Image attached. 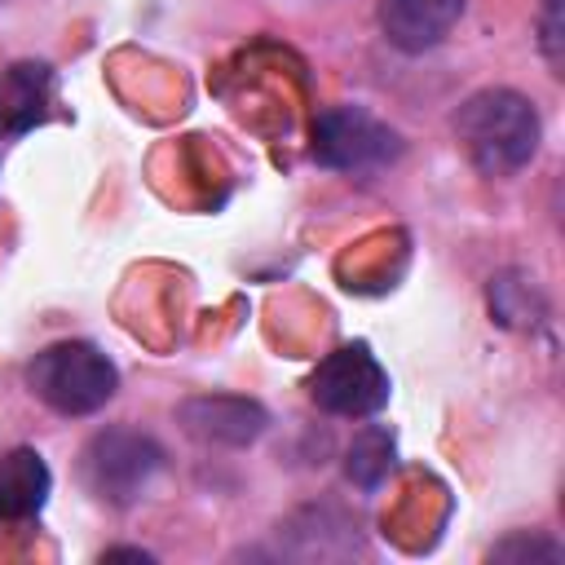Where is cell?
<instances>
[{"instance_id":"6da1fadb","label":"cell","mask_w":565,"mask_h":565,"mask_svg":"<svg viewBox=\"0 0 565 565\" xmlns=\"http://www.w3.org/2000/svg\"><path fill=\"white\" fill-rule=\"evenodd\" d=\"M459 141L477 172L508 177L525 168L539 150V110L530 97L512 88H481L459 106Z\"/></svg>"},{"instance_id":"7a4b0ae2","label":"cell","mask_w":565,"mask_h":565,"mask_svg":"<svg viewBox=\"0 0 565 565\" xmlns=\"http://www.w3.org/2000/svg\"><path fill=\"white\" fill-rule=\"evenodd\" d=\"M26 384L57 415H93L115 397V366L102 349L84 340H62L35 353V362L26 366Z\"/></svg>"},{"instance_id":"3957f363","label":"cell","mask_w":565,"mask_h":565,"mask_svg":"<svg viewBox=\"0 0 565 565\" xmlns=\"http://www.w3.org/2000/svg\"><path fill=\"white\" fill-rule=\"evenodd\" d=\"M163 468V450L137 428H106L84 446V486L102 503H132L154 472Z\"/></svg>"},{"instance_id":"277c9868","label":"cell","mask_w":565,"mask_h":565,"mask_svg":"<svg viewBox=\"0 0 565 565\" xmlns=\"http://www.w3.org/2000/svg\"><path fill=\"white\" fill-rule=\"evenodd\" d=\"M397 132L362 106H331L313 119V159L335 172H380L397 159Z\"/></svg>"},{"instance_id":"5b68a950","label":"cell","mask_w":565,"mask_h":565,"mask_svg":"<svg viewBox=\"0 0 565 565\" xmlns=\"http://www.w3.org/2000/svg\"><path fill=\"white\" fill-rule=\"evenodd\" d=\"M309 393L322 411L331 415H349V419H366L388 402V375L375 362V353L366 344H344L335 353H327L309 380Z\"/></svg>"},{"instance_id":"8992f818","label":"cell","mask_w":565,"mask_h":565,"mask_svg":"<svg viewBox=\"0 0 565 565\" xmlns=\"http://www.w3.org/2000/svg\"><path fill=\"white\" fill-rule=\"evenodd\" d=\"M181 424L190 437L212 446H247L265 433V411L247 397H190L181 402Z\"/></svg>"},{"instance_id":"52a82bcc","label":"cell","mask_w":565,"mask_h":565,"mask_svg":"<svg viewBox=\"0 0 565 565\" xmlns=\"http://www.w3.org/2000/svg\"><path fill=\"white\" fill-rule=\"evenodd\" d=\"M463 18V0H380V26L402 53L441 44Z\"/></svg>"},{"instance_id":"ba28073f","label":"cell","mask_w":565,"mask_h":565,"mask_svg":"<svg viewBox=\"0 0 565 565\" xmlns=\"http://www.w3.org/2000/svg\"><path fill=\"white\" fill-rule=\"evenodd\" d=\"M49 486H53L49 481V463L35 450H26V446L9 450L0 459V516L4 521L35 516L44 508V499H49Z\"/></svg>"},{"instance_id":"9c48e42d","label":"cell","mask_w":565,"mask_h":565,"mask_svg":"<svg viewBox=\"0 0 565 565\" xmlns=\"http://www.w3.org/2000/svg\"><path fill=\"white\" fill-rule=\"evenodd\" d=\"M49 106V66L18 62L0 71V137L26 132Z\"/></svg>"},{"instance_id":"30bf717a","label":"cell","mask_w":565,"mask_h":565,"mask_svg":"<svg viewBox=\"0 0 565 565\" xmlns=\"http://www.w3.org/2000/svg\"><path fill=\"white\" fill-rule=\"evenodd\" d=\"M344 472H349V481H358V486H380L388 472H393V437L384 433V428H366V433H358L353 437V446H349V463H344Z\"/></svg>"},{"instance_id":"8fae6325","label":"cell","mask_w":565,"mask_h":565,"mask_svg":"<svg viewBox=\"0 0 565 565\" xmlns=\"http://www.w3.org/2000/svg\"><path fill=\"white\" fill-rule=\"evenodd\" d=\"M552 556V561H561V547L556 543H543V539H525V534H516V539H508V543H499L490 556L494 561H525V556Z\"/></svg>"},{"instance_id":"7c38bea8","label":"cell","mask_w":565,"mask_h":565,"mask_svg":"<svg viewBox=\"0 0 565 565\" xmlns=\"http://www.w3.org/2000/svg\"><path fill=\"white\" fill-rule=\"evenodd\" d=\"M556 9H561V0L543 4V53H547L552 66H561V22H556Z\"/></svg>"}]
</instances>
